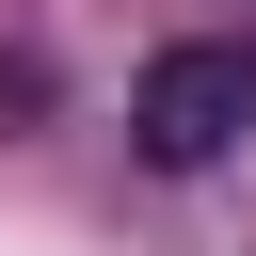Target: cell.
Masks as SVG:
<instances>
[{
  "instance_id": "6da1fadb",
  "label": "cell",
  "mask_w": 256,
  "mask_h": 256,
  "mask_svg": "<svg viewBox=\"0 0 256 256\" xmlns=\"http://www.w3.org/2000/svg\"><path fill=\"white\" fill-rule=\"evenodd\" d=\"M240 128H256V48H208V32H192V48H160V64L128 80V144H144L160 176H208Z\"/></svg>"
},
{
  "instance_id": "7a4b0ae2",
  "label": "cell",
  "mask_w": 256,
  "mask_h": 256,
  "mask_svg": "<svg viewBox=\"0 0 256 256\" xmlns=\"http://www.w3.org/2000/svg\"><path fill=\"white\" fill-rule=\"evenodd\" d=\"M48 96H64V80H48V48H0V128H32Z\"/></svg>"
}]
</instances>
